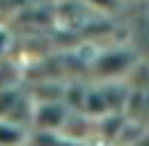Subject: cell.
I'll list each match as a JSON object with an SVG mask.
<instances>
[{
    "instance_id": "6da1fadb",
    "label": "cell",
    "mask_w": 149,
    "mask_h": 146,
    "mask_svg": "<svg viewBox=\"0 0 149 146\" xmlns=\"http://www.w3.org/2000/svg\"><path fill=\"white\" fill-rule=\"evenodd\" d=\"M34 120H37L39 128L55 131V128H60V125L65 123V107L58 104V102H45L42 107L34 110Z\"/></svg>"
},
{
    "instance_id": "7a4b0ae2",
    "label": "cell",
    "mask_w": 149,
    "mask_h": 146,
    "mask_svg": "<svg viewBox=\"0 0 149 146\" xmlns=\"http://www.w3.org/2000/svg\"><path fill=\"white\" fill-rule=\"evenodd\" d=\"M18 144H24V133L13 123L0 120V146H18Z\"/></svg>"
},
{
    "instance_id": "3957f363",
    "label": "cell",
    "mask_w": 149,
    "mask_h": 146,
    "mask_svg": "<svg viewBox=\"0 0 149 146\" xmlns=\"http://www.w3.org/2000/svg\"><path fill=\"white\" fill-rule=\"evenodd\" d=\"M89 5H94V8H100V10H113V8H118V0H86Z\"/></svg>"
},
{
    "instance_id": "277c9868",
    "label": "cell",
    "mask_w": 149,
    "mask_h": 146,
    "mask_svg": "<svg viewBox=\"0 0 149 146\" xmlns=\"http://www.w3.org/2000/svg\"><path fill=\"white\" fill-rule=\"evenodd\" d=\"M5 47H8V34H5V31H0V55L5 52Z\"/></svg>"
}]
</instances>
